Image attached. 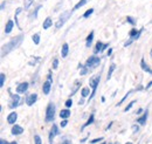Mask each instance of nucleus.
I'll use <instances>...</instances> for the list:
<instances>
[{
    "label": "nucleus",
    "mask_w": 152,
    "mask_h": 144,
    "mask_svg": "<svg viewBox=\"0 0 152 144\" xmlns=\"http://www.w3.org/2000/svg\"><path fill=\"white\" fill-rule=\"evenodd\" d=\"M22 40H23V35L20 34V35L13 37V39H12L11 41H8L6 45H4L2 48H1V57H4L5 55H7L8 53H11L12 51H14L15 48H18L20 45H21Z\"/></svg>",
    "instance_id": "f257e3e1"
},
{
    "label": "nucleus",
    "mask_w": 152,
    "mask_h": 144,
    "mask_svg": "<svg viewBox=\"0 0 152 144\" xmlns=\"http://www.w3.org/2000/svg\"><path fill=\"white\" fill-rule=\"evenodd\" d=\"M99 80H101V73L97 74L95 76H93L90 80H89V84H90V88L93 89V93L90 94V97H89V101L93 100V97L95 96L96 90H97V87H98V83H99Z\"/></svg>",
    "instance_id": "f03ea898"
},
{
    "label": "nucleus",
    "mask_w": 152,
    "mask_h": 144,
    "mask_svg": "<svg viewBox=\"0 0 152 144\" xmlns=\"http://www.w3.org/2000/svg\"><path fill=\"white\" fill-rule=\"evenodd\" d=\"M8 93H10V95H11V101H10V104H8L11 109L17 108V107H19L20 104L23 103V101L21 100V97H20L18 94H12V93H11V89H8Z\"/></svg>",
    "instance_id": "7ed1b4c3"
},
{
    "label": "nucleus",
    "mask_w": 152,
    "mask_h": 144,
    "mask_svg": "<svg viewBox=\"0 0 152 144\" xmlns=\"http://www.w3.org/2000/svg\"><path fill=\"white\" fill-rule=\"evenodd\" d=\"M55 116V106L54 103H49L46 109V122H52Z\"/></svg>",
    "instance_id": "20e7f679"
},
{
    "label": "nucleus",
    "mask_w": 152,
    "mask_h": 144,
    "mask_svg": "<svg viewBox=\"0 0 152 144\" xmlns=\"http://www.w3.org/2000/svg\"><path fill=\"white\" fill-rule=\"evenodd\" d=\"M70 15H72V12H69V11H66V12H63V13L60 15V18H58V21H57L56 24H55V27H56V29L61 28V27L64 25V22H66L68 19L70 18Z\"/></svg>",
    "instance_id": "39448f33"
},
{
    "label": "nucleus",
    "mask_w": 152,
    "mask_h": 144,
    "mask_svg": "<svg viewBox=\"0 0 152 144\" xmlns=\"http://www.w3.org/2000/svg\"><path fill=\"white\" fill-rule=\"evenodd\" d=\"M99 62H101V59L94 55V56H90V57L87 60L86 65H87L88 68H96V67L99 65Z\"/></svg>",
    "instance_id": "423d86ee"
},
{
    "label": "nucleus",
    "mask_w": 152,
    "mask_h": 144,
    "mask_svg": "<svg viewBox=\"0 0 152 144\" xmlns=\"http://www.w3.org/2000/svg\"><path fill=\"white\" fill-rule=\"evenodd\" d=\"M109 47V43H103L102 41H98L97 43H96L95 46V51H94V53L97 54V53H102L104 49H107Z\"/></svg>",
    "instance_id": "0eeeda50"
},
{
    "label": "nucleus",
    "mask_w": 152,
    "mask_h": 144,
    "mask_svg": "<svg viewBox=\"0 0 152 144\" xmlns=\"http://www.w3.org/2000/svg\"><path fill=\"white\" fill-rule=\"evenodd\" d=\"M144 31V28H140L139 31H137V29H134L132 28L130 32H129V35H130V39H132L133 41H136V40H138L139 39V36L142 34V32Z\"/></svg>",
    "instance_id": "6e6552de"
},
{
    "label": "nucleus",
    "mask_w": 152,
    "mask_h": 144,
    "mask_svg": "<svg viewBox=\"0 0 152 144\" xmlns=\"http://www.w3.org/2000/svg\"><path fill=\"white\" fill-rule=\"evenodd\" d=\"M38 101V95L37 94H31L26 97V104L27 106H33Z\"/></svg>",
    "instance_id": "1a4fd4ad"
},
{
    "label": "nucleus",
    "mask_w": 152,
    "mask_h": 144,
    "mask_svg": "<svg viewBox=\"0 0 152 144\" xmlns=\"http://www.w3.org/2000/svg\"><path fill=\"white\" fill-rule=\"evenodd\" d=\"M148 115H149V110L146 109V110L144 111V114H143L140 117L137 118V123H139L140 126H145V124H146V120H148Z\"/></svg>",
    "instance_id": "9d476101"
},
{
    "label": "nucleus",
    "mask_w": 152,
    "mask_h": 144,
    "mask_svg": "<svg viewBox=\"0 0 152 144\" xmlns=\"http://www.w3.org/2000/svg\"><path fill=\"white\" fill-rule=\"evenodd\" d=\"M28 82H22V83H20L18 84V87H17V93L18 94H25L27 89H28Z\"/></svg>",
    "instance_id": "9b49d317"
},
{
    "label": "nucleus",
    "mask_w": 152,
    "mask_h": 144,
    "mask_svg": "<svg viewBox=\"0 0 152 144\" xmlns=\"http://www.w3.org/2000/svg\"><path fill=\"white\" fill-rule=\"evenodd\" d=\"M11 132H12V135H14V136H18V135H21L22 132H23V128L20 126H12V129H11Z\"/></svg>",
    "instance_id": "f8f14e48"
},
{
    "label": "nucleus",
    "mask_w": 152,
    "mask_h": 144,
    "mask_svg": "<svg viewBox=\"0 0 152 144\" xmlns=\"http://www.w3.org/2000/svg\"><path fill=\"white\" fill-rule=\"evenodd\" d=\"M17 120H18V114L17 112H11L7 116V123H10V124H15Z\"/></svg>",
    "instance_id": "ddd939ff"
},
{
    "label": "nucleus",
    "mask_w": 152,
    "mask_h": 144,
    "mask_svg": "<svg viewBox=\"0 0 152 144\" xmlns=\"http://www.w3.org/2000/svg\"><path fill=\"white\" fill-rule=\"evenodd\" d=\"M13 27H14V22L12 20H8L6 22V26H5V34H10L12 32Z\"/></svg>",
    "instance_id": "4468645a"
},
{
    "label": "nucleus",
    "mask_w": 152,
    "mask_h": 144,
    "mask_svg": "<svg viewBox=\"0 0 152 144\" xmlns=\"http://www.w3.org/2000/svg\"><path fill=\"white\" fill-rule=\"evenodd\" d=\"M50 87H52V83H50L49 81L43 82V86H42V93H43L45 95H48V94H49V91H50Z\"/></svg>",
    "instance_id": "2eb2a0df"
},
{
    "label": "nucleus",
    "mask_w": 152,
    "mask_h": 144,
    "mask_svg": "<svg viewBox=\"0 0 152 144\" xmlns=\"http://www.w3.org/2000/svg\"><path fill=\"white\" fill-rule=\"evenodd\" d=\"M69 116H70V110H69V109H62V110L60 111V117H61V120H67Z\"/></svg>",
    "instance_id": "dca6fc26"
},
{
    "label": "nucleus",
    "mask_w": 152,
    "mask_h": 144,
    "mask_svg": "<svg viewBox=\"0 0 152 144\" xmlns=\"http://www.w3.org/2000/svg\"><path fill=\"white\" fill-rule=\"evenodd\" d=\"M53 26V20L52 18H46V20L43 21V25H42V27H43V29H48L49 27H52Z\"/></svg>",
    "instance_id": "f3484780"
},
{
    "label": "nucleus",
    "mask_w": 152,
    "mask_h": 144,
    "mask_svg": "<svg viewBox=\"0 0 152 144\" xmlns=\"http://www.w3.org/2000/svg\"><path fill=\"white\" fill-rule=\"evenodd\" d=\"M94 120H95V116H94V114H91V115L89 116L88 121H87V122H86V123L82 126V128H81V131H83V130H84V129H86V128H87L88 126H90V124L94 122Z\"/></svg>",
    "instance_id": "a211bd4d"
},
{
    "label": "nucleus",
    "mask_w": 152,
    "mask_h": 144,
    "mask_svg": "<svg viewBox=\"0 0 152 144\" xmlns=\"http://www.w3.org/2000/svg\"><path fill=\"white\" fill-rule=\"evenodd\" d=\"M68 52H69V46L68 43H63L62 45V49H61V56L62 57H66L68 55Z\"/></svg>",
    "instance_id": "6ab92c4d"
},
{
    "label": "nucleus",
    "mask_w": 152,
    "mask_h": 144,
    "mask_svg": "<svg viewBox=\"0 0 152 144\" xmlns=\"http://www.w3.org/2000/svg\"><path fill=\"white\" fill-rule=\"evenodd\" d=\"M93 40H94V32H90L89 35L87 36V40H86V46L87 47H90L91 43H93Z\"/></svg>",
    "instance_id": "aec40b11"
},
{
    "label": "nucleus",
    "mask_w": 152,
    "mask_h": 144,
    "mask_svg": "<svg viewBox=\"0 0 152 144\" xmlns=\"http://www.w3.org/2000/svg\"><path fill=\"white\" fill-rule=\"evenodd\" d=\"M140 67H142V69L144 71V72H146V73H149V74H151V69H150V67L145 63V60L144 59H142V61H140Z\"/></svg>",
    "instance_id": "412c9836"
},
{
    "label": "nucleus",
    "mask_w": 152,
    "mask_h": 144,
    "mask_svg": "<svg viewBox=\"0 0 152 144\" xmlns=\"http://www.w3.org/2000/svg\"><path fill=\"white\" fill-rule=\"evenodd\" d=\"M22 11V8L21 7H18L17 10H15V14H14V20H15V25L19 27L20 29H21V27H20V25H19V21H18V17H19V14H20V12Z\"/></svg>",
    "instance_id": "4be33fe9"
},
{
    "label": "nucleus",
    "mask_w": 152,
    "mask_h": 144,
    "mask_svg": "<svg viewBox=\"0 0 152 144\" xmlns=\"http://www.w3.org/2000/svg\"><path fill=\"white\" fill-rule=\"evenodd\" d=\"M41 8H42V5H39L38 7H37V8H35V10L32 12V14L29 15V18H31V19H37V18H38V12L41 10Z\"/></svg>",
    "instance_id": "5701e85b"
},
{
    "label": "nucleus",
    "mask_w": 152,
    "mask_h": 144,
    "mask_svg": "<svg viewBox=\"0 0 152 144\" xmlns=\"http://www.w3.org/2000/svg\"><path fill=\"white\" fill-rule=\"evenodd\" d=\"M115 68H116L115 63H111V65H110V68H109V71H108V74H107V80H108V81L111 79V75H113V73H114Z\"/></svg>",
    "instance_id": "b1692460"
},
{
    "label": "nucleus",
    "mask_w": 152,
    "mask_h": 144,
    "mask_svg": "<svg viewBox=\"0 0 152 144\" xmlns=\"http://www.w3.org/2000/svg\"><path fill=\"white\" fill-rule=\"evenodd\" d=\"M87 4V0H80L77 4H76L75 6H74V8H73V11H76V10H78V8H81L82 6H84Z\"/></svg>",
    "instance_id": "393cba45"
},
{
    "label": "nucleus",
    "mask_w": 152,
    "mask_h": 144,
    "mask_svg": "<svg viewBox=\"0 0 152 144\" xmlns=\"http://www.w3.org/2000/svg\"><path fill=\"white\" fill-rule=\"evenodd\" d=\"M80 87H81V82H80V81H75V83H74V86H73V90H72V94H70V95H74L76 91L78 90Z\"/></svg>",
    "instance_id": "a878e982"
},
{
    "label": "nucleus",
    "mask_w": 152,
    "mask_h": 144,
    "mask_svg": "<svg viewBox=\"0 0 152 144\" xmlns=\"http://www.w3.org/2000/svg\"><path fill=\"white\" fill-rule=\"evenodd\" d=\"M50 134H53L54 136H56V135H58V128H57L56 124H53V126H52V129H50Z\"/></svg>",
    "instance_id": "bb28decb"
},
{
    "label": "nucleus",
    "mask_w": 152,
    "mask_h": 144,
    "mask_svg": "<svg viewBox=\"0 0 152 144\" xmlns=\"http://www.w3.org/2000/svg\"><path fill=\"white\" fill-rule=\"evenodd\" d=\"M89 94H90V89H89V88H83V89H82V91H81L82 97H87Z\"/></svg>",
    "instance_id": "cd10ccee"
},
{
    "label": "nucleus",
    "mask_w": 152,
    "mask_h": 144,
    "mask_svg": "<svg viewBox=\"0 0 152 144\" xmlns=\"http://www.w3.org/2000/svg\"><path fill=\"white\" fill-rule=\"evenodd\" d=\"M32 40L34 41L35 45H39V43H40V34H39V33L34 34V35L32 36Z\"/></svg>",
    "instance_id": "c85d7f7f"
},
{
    "label": "nucleus",
    "mask_w": 152,
    "mask_h": 144,
    "mask_svg": "<svg viewBox=\"0 0 152 144\" xmlns=\"http://www.w3.org/2000/svg\"><path fill=\"white\" fill-rule=\"evenodd\" d=\"M5 80H6V75L4 73L0 74V87L2 88L4 87V83H5Z\"/></svg>",
    "instance_id": "c756f323"
},
{
    "label": "nucleus",
    "mask_w": 152,
    "mask_h": 144,
    "mask_svg": "<svg viewBox=\"0 0 152 144\" xmlns=\"http://www.w3.org/2000/svg\"><path fill=\"white\" fill-rule=\"evenodd\" d=\"M33 1H34V0H25V1H23V4H25V10H28V8L32 6Z\"/></svg>",
    "instance_id": "7c9ffc66"
},
{
    "label": "nucleus",
    "mask_w": 152,
    "mask_h": 144,
    "mask_svg": "<svg viewBox=\"0 0 152 144\" xmlns=\"http://www.w3.org/2000/svg\"><path fill=\"white\" fill-rule=\"evenodd\" d=\"M93 12H94V8H89V10L83 14V18H88V17H90V15L93 14Z\"/></svg>",
    "instance_id": "2f4dec72"
},
{
    "label": "nucleus",
    "mask_w": 152,
    "mask_h": 144,
    "mask_svg": "<svg viewBox=\"0 0 152 144\" xmlns=\"http://www.w3.org/2000/svg\"><path fill=\"white\" fill-rule=\"evenodd\" d=\"M134 103H136V100H133V101H131V102H130V103H129V104H128V106L125 107V109H124V111H125V112H126V111H129L130 109L132 108V106L134 104Z\"/></svg>",
    "instance_id": "473e14b6"
},
{
    "label": "nucleus",
    "mask_w": 152,
    "mask_h": 144,
    "mask_svg": "<svg viewBox=\"0 0 152 144\" xmlns=\"http://www.w3.org/2000/svg\"><path fill=\"white\" fill-rule=\"evenodd\" d=\"M64 106L67 107V109H69L72 106H73V100L72 98H68L67 101H66V103H64Z\"/></svg>",
    "instance_id": "72a5a7b5"
},
{
    "label": "nucleus",
    "mask_w": 152,
    "mask_h": 144,
    "mask_svg": "<svg viewBox=\"0 0 152 144\" xmlns=\"http://www.w3.org/2000/svg\"><path fill=\"white\" fill-rule=\"evenodd\" d=\"M131 93H132V91H131V90H130V91H129V93H128V94H125V96H124V97H123V98H122V100H121V101H119V103H118V104H117V106H121V104H122V103H123V102H124V101H125V100H126V98H128V97H129V95H130V94H131Z\"/></svg>",
    "instance_id": "f704fd0d"
},
{
    "label": "nucleus",
    "mask_w": 152,
    "mask_h": 144,
    "mask_svg": "<svg viewBox=\"0 0 152 144\" xmlns=\"http://www.w3.org/2000/svg\"><path fill=\"white\" fill-rule=\"evenodd\" d=\"M126 21H128L129 24H131L132 26L136 25V21H134V19H133L132 17H126Z\"/></svg>",
    "instance_id": "c9c22d12"
},
{
    "label": "nucleus",
    "mask_w": 152,
    "mask_h": 144,
    "mask_svg": "<svg viewBox=\"0 0 152 144\" xmlns=\"http://www.w3.org/2000/svg\"><path fill=\"white\" fill-rule=\"evenodd\" d=\"M34 142H35V144H42L41 138H40V136H39V135H35V136H34Z\"/></svg>",
    "instance_id": "e433bc0d"
},
{
    "label": "nucleus",
    "mask_w": 152,
    "mask_h": 144,
    "mask_svg": "<svg viewBox=\"0 0 152 144\" xmlns=\"http://www.w3.org/2000/svg\"><path fill=\"white\" fill-rule=\"evenodd\" d=\"M81 69H82V71L80 72V74H81V75H86L87 73L89 72V68H88V67H83V68H81Z\"/></svg>",
    "instance_id": "4c0bfd02"
},
{
    "label": "nucleus",
    "mask_w": 152,
    "mask_h": 144,
    "mask_svg": "<svg viewBox=\"0 0 152 144\" xmlns=\"http://www.w3.org/2000/svg\"><path fill=\"white\" fill-rule=\"evenodd\" d=\"M57 66H58V60L55 57V59H53V69H56Z\"/></svg>",
    "instance_id": "58836bf2"
},
{
    "label": "nucleus",
    "mask_w": 152,
    "mask_h": 144,
    "mask_svg": "<svg viewBox=\"0 0 152 144\" xmlns=\"http://www.w3.org/2000/svg\"><path fill=\"white\" fill-rule=\"evenodd\" d=\"M101 141H103V137H99V138H95V140H93V141H90V144L98 143V142H101Z\"/></svg>",
    "instance_id": "ea45409f"
},
{
    "label": "nucleus",
    "mask_w": 152,
    "mask_h": 144,
    "mask_svg": "<svg viewBox=\"0 0 152 144\" xmlns=\"http://www.w3.org/2000/svg\"><path fill=\"white\" fill-rule=\"evenodd\" d=\"M132 130H133V135H136V134L139 131V126H132Z\"/></svg>",
    "instance_id": "a19ab883"
},
{
    "label": "nucleus",
    "mask_w": 152,
    "mask_h": 144,
    "mask_svg": "<svg viewBox=\"0 0 152 144\" xmlns=\"http://www.w3.org/2000/svg\"><path fill=\"white\" fill-rule=\"evenodd\" d=\"M67 124H68V121H67V120H62L60 126H62V128H66V126H67Z\"/></svg>",
    "instance_id": "79ce46f5"
},
{
    "label": "nucleus",
    "mask_w": 152,
    "mask_h": 144,
    "mask_svg": "<svg viewBox=\"0 0 152 144\" xmlns=\"http://www.w3.org/2000/svg\"><path fill=\"white\" fill-rule=\"evenodd\" d=\"M48 81H49L50 83H53V79H52V71H49V73H48Z\"/></svg>",
    "instance_id": "37998d69"
},
{
    "label": "nucleus",
    "mask_w": 152,
    "mask_h": 144,
    "mask_svg": "<svg viewBox=\"0 0 152 144\" xmlns=\"http://www.w3.org/2000/svg\"><path fill=\"white\" fill-rule=\"evenodd\" d=\"M61 144H73V143H72V141H69V140H66V138H64V140L61 142Z\"/></svg>",
    "instance_id": "c03bdc74"
},
{
    "label": "nucleus",
    "mask_w": 152,
    "mask_h": 144,
    "mask_svg": "<svg viewBox=\"0 0 152 144\" xmlns=\"http://www.w3.org/2000/svg\"><path fill=\"white\" fill-rule=\"evenodd\" d=\"M111 54H113V48H109V51L107 52V55H108V56H110Z\"/></svg>",
    "instance_id": "a18cd8bd"
},
{
    "label": "nucleus",
    "mask_w": 152,
    "mask_h": 144,
    "mask_svg": "<svg viewBox=\"0 0 152 144\" xmlns=\"http://www.w3.org/2000/svg\"><path fill=\"white\" fill-rule=\"evenodd\" d=\"M136 90H138V91H140V90H144V87H143V86H138V87L136 88Z\"/></svg>",
    "instance_id": "49530a36"
},
{
    "label": "nucleus",
    "mask_w": 152,
    "mask_h": 144,
    "mask_svg": "<svg viewBox=\"0 0 152 144\" xmlns=\"http://www.w3.org/2000/svg\"><path fill=\"white\" fill-rule=\"evenodd\" d=\"M0 144H11V143H8V142L5 141V140H1V141H0Z\"/></svg>",
    "instance_id": "de8ad7c7"
},
{
    "label": "nucleus",
    "mask_w": 152,
    "mask_h": 144,
    "mask_svg": "<svg viewBox=\"0 0 152 144\" xmlns=\"http://www.w3.org/2000/svg\"><path fill=\"white\" fill-rule=\"evenodd\" d=\"M113 124H114V122H110V123H109V126H107V130H109V129L111 128V126H113Z\"/></svg>",
    "instance_id": "09e8293b"
},
{
    "label": "nucleus",
    "mask_w": 152,
    "mask_h": 144,
    "mask_svg": "<svg viewBox=\"0 0 152 144\" xmlns=\"http://www.w3.org/2000/svg\"><path fill=\"white\" fill-rule=\"evenodd\" d=\"M83 103H84V100H83V98H81V100L78 101V104L81 106V104H83Z\"/></svg>",
    "instance_id": "8fccbe9b"
},
{
    "label": "nucleus",
    "mask_w": 152,
    "mask_h": 144,
    "mask_svg": "<svg viewBox=\"0 0 152 144\" xmlns=\"http://www.w3.org/2000/svg\"><path fill=\"white\" fill-rule=\"evenodd\" d=\"M143 112V109H138L137 110V115H139V114H142Z\"/></svg>",
    "instance_id": "3c124183"
},
{
    "label": "nucleus",
    "mask_w": 152,
    "mask_h": 144,
    "mask_svg": "<svg viewBox=\"0 0 152 144\" xmlns=\"http://www.w3.org/2000/svg\"><path fill=\"white\" fill-rule=\"evenodd\" d=\"M151 86H152V81H151V82H149V84L146 86V88H145V89H149V88H150Z\"/></svg>",
    "instance_id": "603ef678"
},
{
    "label": "nucleus",
    "mask_w": 152,
    "mask_h": 144,
    "mask_svg": "<svg viewBox=\"0 0 152 144\" xmlns=\"http://www.w3.org/2000/svg\"><path fill=\"white\" fill-rule=\"evenodd\" d=\"M5 8V2H1V10H4Z\"/></svg>",
    "instance_id": "864d4df0"
},
{
    "label": "nucleus",
    "mask_w": 152,
    "mask_h": 144,
    "mask_svg": "<svg viewBox=\"0 0 152 144\" xmlns=\"http://www.w3.org/2000/svg\"><path fill=\"white\" fill-rule=\"evenodd\" d=\"M11 144H18V143H17V142H12Z\"/></svg>",
    "instance_id": "5fc2aeb1"
},
{
    "label": "nucleus",
    "mask_w": 152,
    "mask_h": 144,
    "mask_svg": "<svg viewBox=\"0 0 152 144\" xmlns=\"http://www.w3.org/2000/svg\"><path fill=\"white\" fill-rule=\"evenodd\" d=\"M125 144H132L131 142H128V143H125Z\"/></svg>",
    "instance_id": "6e6d98bb"
},
{
    "label": "nucleus",
    "mask_w": 152,
    "mask_h": 144,
    "mask_svg": "<svg viewBox=\"0 0 152 144\" xmlns=\"http://www.w3.org/2000/svg\"><path fill=\"white\" fill-rule=\"evenodd\" d=\"M151 56H152V49H151Z\"/></svg>",
    "instance_id": "4d7b16f0"
},
{
    "label": "nucleus",
    "mask_w": 152,
    "mask_h": 144,
    "mask_svg": "<svg viewBox=\"0 0 152 144\" xmlns=\"http://www.w3.org/2000/svg\"><path fill=\"white\" fill-rule=\"evenodd\" d=\"M114 144H119V143H114Z\"/></svg>",
    "instance_id": "13d9d810"
},
{
    "label": "nucleus",
    "mask_w": 152,
    "mask_h": 144,
    "mask_svg": "<svg viewBox=\"0 0 152 144\" xmlns=\"http://www.w3.org/2000/svg\"><path fill=\"white\" fill-rule=\"evenodd\" d=\"M102 144H107V143H102Z\"/></svg>",
    "instance_id": "bf43d9fd"
}]
</instances>
